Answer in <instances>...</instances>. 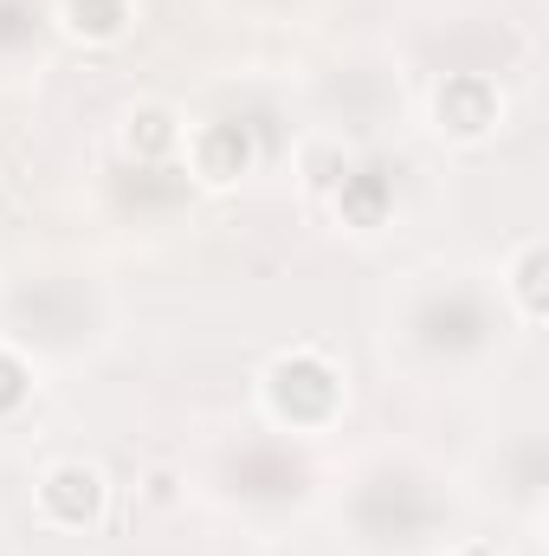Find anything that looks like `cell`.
I'll list each match as a JSON object with an SVG mask.
<instances>
[{"label":"cell","mask_w":549,"mask_h":556,"mask_svg":"<svg viewBox=\"0 0 549 556\" xmlns=\"http://www.w3.org/2000/svg\"><path fill=\"white\" fill-rule=\"evenodd\" d=\"M33 402V363L0 343V415H20Z\"/></svg>","instance_id":"obj_10"},{"label":"cell","mask_w":549,"mask_h":556,"mask_svg":"<svg viewBox=\"0 0 549 556\" xmlns=\"http://www.w3.org/2000/svg\"><path fill=\"white\" fill-rule=\"evenodd\" d=\"M505 124V91L485 72H446L433 85V130L446 142H485Z\"/></svg>","instance_id":"obj_3"},{"label":"cell","mask_w":549,"mask_h":556,"mask_svg":"<svg viewBox=\"0 0 549 556\" xmlns=\"http://www.w3.org/2000/svg\"><path fill=\"white\" fill-rule=\"evenodd\" d=\"M349 168H356V155H349L343 142H304V149H297V175H304V188H310L317 201H330Z\"/></svg>","instance_id":"obj_9"},{"label":"cell","mask_w":549,"mask_h":556,"mask_svg":"<svg viewBox=\"0 0 549 556\" xmlns=\"http://www.w3.org/2000/svg\"><path fill=\"white\" fill-rule=\"evenodd\" d=\"M452 556H505V551H498V544H485V538H478V544H459V551H452Z\"/></svg>","instance_id":"obj_11"},{"label":"cell","mask_w":549,"mask_h":556,"mask_svg":"<svg viewBox=\"0 0 549 556\" xmlns=\"http://www.w3.org/2000/svg\"><path fill=\"white\" fill-rule=\"evenodd\" d=\"M505 291H511V311L537 330L549 324V247L544 240H518L511 266H505Z\"/></svg>","instance_id":"obj_7"},{"label":"cell","mask_w":549,"mask_h":556,"mask_svg":"<svg viewBox=\"0 0 549 556\" xmlns=\"http://www.w3.org/2000/svg\"><path fill=\"white\" fill-rule=\"evenodd\" d=\"M259 395H266V415H272L278 427L317 433V427H330V420L343 415V369H336L323 350L297 343V350H278L272 363H266Z\"/></svg>","instance_id":"obj_1"},{"label":"cell","mask_w":549,"mask_h":556,"mask_svg":"<svg viewBox=\"0 0 549 556\" xmlns=\"http://www.w3.org/2000/svg\"><path fill=\"white\" fill-rule=\"evenodd\" d=\"M33 498H39V518L59 525V531H91L111 511V485H104V472L91 459H52L39 472Z\"/></svg>","instance_id":"obj_2"},{"label":"cell","mask_w":549,"mask_h":556,"mask_svg":"<svg viewBox=\"0 0 549 556\" xmlns=\"http://www.w3.org/2000/svg\"><path fill=\"white\" fill-rule=\"evenodd\" d=\"M188 175L201 181V188H214V194H227V188H240L253 168H259V142L246 124H233V117H214V124H194L188 137Z\"/></svg>","instance_id":"obj_4"},{"label":"cell","mask_w":549,"mask_h":556,"mask_svg":"<svg viewBox=\"0 0 549 556\" xmlns=\"http://www.w3.org/2000/svg\"><path fill=\"white\" fill-rule=\"evenodd\" d=\"M181 137H188V124L175 104H137L124 117V155L130 162H168L181 149Z\"/></svg>","instance_id":"obj_8"},{"label":"cell","mask_w":549,"mask_h":556,"mask_svg":"<svg viewBox=\"0 0 549 556\" xmlns=\"http://www.w3.org/2000/svg\"><path fill=\"white\" fill-rule=\"evenodd\" d=\"M330 214H336V227H349V233H382V227L395 220V181H388L382 168L356 162V168L336 181Z\"/></svg>","instance_id":"obj_5"},{"label":"cell","mask_w":549,"mask_h":556,"mask_svg":"<svg viewBox=\"0 0 549 556\" xmlns=\"http://www.w3.org/2000/svg\"><path fill=\"white\" fill-rule=\"evenodd\" d=\"M52 20H59V33L78 39V46H117V39L137 26V0H59Z\"/></svg>","instance_id":"obj_6"}]
</instances>
